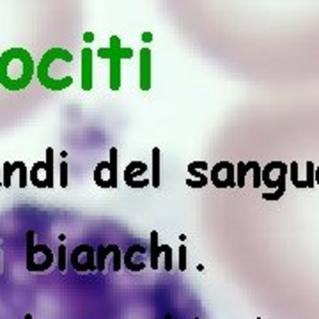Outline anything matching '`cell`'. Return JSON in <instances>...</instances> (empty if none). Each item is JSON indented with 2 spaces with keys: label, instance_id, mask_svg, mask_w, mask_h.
<instances>
[{
  "label": "cell",
  "instance_id": "cell-1",
  "mask_svg": "<svg viewBox=\"0 0 319 319\" xmlns=\"http://www.w3.org/2000/svg\"><path fill=\"white\" fill-rule=\"evenodd\" d=\"M36 75L34 59L25 48H9L0 55V85L8 91H23Z\"/></svg>",
  "mask_w": 319,
  "mask_h": 319
},
{
  "label": "cell",
  "instance_id": "cell-2",
  "mask_svg": "<svg viewBox=\"0 0 319 319\" xmlns=\"http://www.w3.org/2000/svg\"><path fill=\"white\" fill-rule=\"evenodd\" d=\"M73 64V53L66 48H50L43 53L41 61L36 66V76L39 84L48 91H64L73 85V75L66 73L64 66Z\"/></svg>",
  "mask_w": 319,
  "mask_h": 319
},
{
  "label": "cell",
  "instance_id": "cell-3",
  "mask_svg": "<svg viewBox=\"0 0 319 319\" xmlns=\"http://www.w3.org/2000/svg\"><path fill=\"white\" fill-rule=\"evenodd\" d=\"M27 270L32 273H43L48 271L53 264V252L50 250L48 245H36L34 238L36 232L29 231L27 232Z\"/></svg>",
  "mask_w": 319,
  "mask_h": 319
},
{
  "label": "cell",
  "instance_id": "cell-4",
  "mask_svg": "<svg viewBox=\"0 0 319 319\" xmlns=\"http://www.w3.org/2000/svg\"><path fill=\"white\" fill-rule=\"evenodd\" d=\"M69 264L78 273L96 271V248H92L91 245H78L69 254Z\"/></svg>",
  "mask_w": 319,
  "mask_h": 319
},
{
  "label": "cell",
  "instance_id": "cell-5",
  "mask_svg": "<svg viewBox=\"0 0 319 319\" xmlns=\"http://www.w3.org/2000/svg\"><path fill=\"white\" fill-rule=\"evenodd\" d=\"M209 181L213 183L215 188H220V190L222 188H236V165H232L227 160L218 162L217 165H213Z\"/></svg>",
  "mask_w": 319,
  "mask_h": 319
},
{
  "label": "cell",
  "instance_id": "cell-6",
  "mask_svg": "<svg viewBox=\"0 0 319 319\" xmlns=\"http://www.w3.org/2000/svg\"><path fill=\"white\" fill-rule=\"evenodd\" d=\"M287 165L284 162H270L261 171V183L268 186L270 190H277L280 186H285V176H287Z\"/></svg>",
  "mask_w": 319,
  "mask_h": 319
},
{
  "label": "cell",
  "instance_id": "cell-7",
  "mask_svg": "<svg viewBox=\"0 0 319 319\" xmlns=\"http://www.w3.org/2000/svg\"><path fill=\"white\" fill-rule=\"evenodd\" d=\"M106 259H112V268L119 271L122 268V254L117 245H99L96 248V271H105Z\"/></svg>",
  "mask_w": 319,
  "mask_h": 319
},
{
  "label": "cell",
  "instance_id": "cell-8",
  "mask_svg": "<svg viewBox=\"0 0 319 319\" xmlns=\"http://www.w3.org/2000/svg\"><path fill=\"white\" fill-rule=\"evenodd\" d=\"M149 255V250L140 243H135L128 247V250L122 255V262L129 271H142L145 268V257Z\"/></svg>",
  "mask_w": 319,
  "mask_h": 319
},
{
  "label": "cell",
  "instance_id": "cell-9",
  "mask_svg": "<svg viewBox=\"0 0 319 319\" xmlns=\"http://www.w3.org/2000/svg\"><path fill=\"white\" fill-rule=\"evenodd\" d=\"M147 169L149 167L144 164V162H138V160L129 162L124 169L126 186H129V188H144V186H147L149 183H151V179H138L147 172Z\"/></svg>",
  "mask_w": 319,
  "mask_h": 319
},
{
  "label": "cell",
  "instance_id": "cell-10",
  "mask_svg": "<svg viewBox=\"0 0 319 319\" xmlns=\"http://www.w3.org/2000/svg\"><path fill=\"white\" fill-rule=\"evenodd\" d=\"M94 183L99 188H117V167L110 162H99L94 169Z\"/></svg>",
  "mask_w": 319,
  "mask_h": 319
},
{
  "label": "cell",
  "instance_id": "cell-11",
  "mask_svg": "<svg viewBox=\"0 0 319 319\" xmlns=\"http://www.w3.org/2000/svg\"><path fill=\"white\" fill-rule=\"evenodd\" d=\"M92 59H94V52L91 48L82 50L80 55V75H82V91H92Z\"/></svg>",
  "mask_w": 319,
  "mask_h": 319
},
{
  "label": "cell",
  "instance_id": "cell-12",
  "mask_svg": "<svg viewBox=\"0 0 319 319\" xmlns=\"http://www.w3.org/2000/svg\"><path fill=\"white\" fill-rule=\"evenodd\" d=\"M151 64H152L151 50L142 48L140 50V82H138L140 91H151Z\"/></svg>",
  "mask_w": 319,
  "mask_h": 319
},
{
  "label": "cell",
  "instance_id": "cell-13",
  "mask_svg": "<svg viewBox=\"0 0 319 319\" xmlns=\"http://www.w3.org/2000/svg\"><path fill=\"white\" fill-rule=\"evenodd\" d=\"M99 59H106L108 55H114V57L122 59H131L133 57V50L131 48H122L121 46V39L117 36H112L110 38V46H106V48H99L98 53H96Z\"/></svg>",
  "mask_w": 319,
  "mask_h": 319
},
{
  "label": "cell",
  "instance_id": "cell-14",
  "mask_svg": "<svg viewBox=\"0 0 319 319\" xmlns=\"http://www.w3.org/2000/svg\"><path fill=\"white\" fill-rule=\"evenodd\" d=\"M29 179L36 188H48V172H46L45 162H36L29 171Z\"/></svg>",
  "mask_w": 319,
  "mask_h": 319
},
{
  "label": "cell",
  "instance_id": "cell-15",
  "mask_svg": "<svg viewBox=\"0 0 319 319\" xmlns=\"http://www.w3.org/2000/svg\"><path fill=\"white\" fill-rule=\"evenodd\" d=\"M158 231H151V234H149V264L152 270H158L160 255L164 254L162 245H158Z\"/></svg>",
  "mask_w": 319,
  "mask_h": 319
},
{
  "label": "cell",
  "instance_id": "cell-16",
  "mask_svg": "<svg viewBox=\"0 0 319 319\" xmlns=\"http://www.w3.org/2000/svg\"><path fill=\"white\" fill-rule=\"evenodd\" d=\"M106 61L110 62V91H119L121 89V59L108 55Z\"/></svg>",
  "mask_w": 319,
  "mask_h": 319
},
{
  "label": "cell",
  "instance_id": "cell-17",
  "mask_svg": "<svg viewBox=\"0 0 319 319\" xmlns=\"http://www.w3.org/2000/svg\"><path fill=\"white\" fill-rule=\"evenodd\" d=\"M255 164H257V162H248V164H245V162H239V164L236 165V186L243 188V186H245V178H247L248 172H252V169L255 167Z\"/></svg>",
  "mask_w": 319,
  "mask_h": 319
},
{
  "label": "cell",
  "instance_id": "cell-18",
  "mask_svg": "<svg viewBox=\"0 0 319 319\" xmlns=\"http://www.w3.org/2000/svg\"><path fill=\"white\" fill-rule=\"evenodd\" d=\"M160 154H162L160 147H154L151 151V156H152V179H151V185L154 186V188H158V186H160Z\"/></svg>",
  "mask_w": 319,
  "mask_h": 319
},
{
  "label": "cell",
  "instance_id": "cell-19",
  "mask_svg": "<svg viewBox=\"0 0 319 319\" xmlns=\"http://www.w3.org/2000/svg\"><path fill=\"white\" fill-rule=\"evenodd\" d=\"M15 171L20 176V188H27V183H29V167H27L23 162H15L13 164Z\"/></svg>",
  "mask_w": 319,
  "mask_h": 319
},
{
  "label": "cell",
  "instance_id": "cell-20",
  "mask_svg": "<svg viewBox=\"0 0 319 319\" xmlns=\"http://www.w3.org/2000/svg\"><path fill=\"white\" fill-rule=\"evenodd\" d=\"M15 167H13L11 162H4V165H2V186L4 188H9L11 186V179H13V174H15Z\"/></svg>",
  "mask_w": 319,
  "mask_h": 319
},
{
  "label": "cell",
  "instance_id": "cell-21",
  "mask_svg": "<svg viewBox=\"0 0 319 319\" xmlns=\"http://www.w3.org/2000/svg\"><path fill=\"white\" fill-rule=\"evenodd\" d=\"M289 172H291V181L294 185V188H307L305 181H300V171H298V162H292L289 165Z\"/></svg>",
  "mask_w": 319,
  "mask_h": 319
},
{
  "label": "cell",
  "instance_id": "cell-22",
  "mask_svg": "<svg viewBox=\"0 0 319 319\" xmlns=\"http://www.w3.org/2000/svg\"><path fill=\"white\" fill-rule=\"evenodd\" d=\"M57 268L61 273H64L66 268H68V252H66V247L61 245L57 248Z\"/></svg>",
  "mask_w": 319,
  "mask_h": 319
},
{
  "label": "cell",
  "instance_id": "cell-23",
  "mask_svg": "<svg viewBox=\"0 0 319 319\" xmlns=\"http://www.w3.org/2000/svg\"><path fill=\"white\" fill-rule=\"evenodd\" d=\"M59 185L62 186V188H66V186L69 185V179H68V164L66 162H62L61 165H59Z\"/></svg>",
  "mask_w": 319,
  "mask_h": 319
},
{
  "label": "cell",
  "instance_id": "cell-24",
  "mask_svg": "<svg viewBox=\"0 0 319 319\" xmlns=\"http://www.w3.org/2000/svg\"><path fill=\"white\" fill-rule=\"evenodd\" d=\"M314 174H315V165L312 164V162H307V179H305L307 188H314V185H315Z\"/></svg>",
  "mask_w": 319,
  "mask_h": 319
},
{
  "label": "cell",
  "instance_id": "cell-25",
  "mask_svg": "<svg viewBox=\"0 0 319 319\" xmlns=\"http://www.w3.org/2000/svg\"><path fill=\"white\" fill-rule=\"evenodd\" d=\"M285 194V186H280V188H277L275 192H268V194H262V199L264 201H280L282 195Z\"/></svg>",
  "mask_w": 319,
  "mask_h": 319
},
{
  "label": "cell",
  "instance_id": "cell-26",
  "mask_svg": "<svg viewBox=\"0 0 319 319\" xmlns=\"http://www.w3.org/2000/svg\"><path fill=\"white\" fill-rule=\"evenodd\" d=\"M162 250H164V257H165V270L171 271L172 270V248H171V245H162Z\"/></svg>",
  "mask_w": 319,
  "mask_h": 319
},
{
  "label": "cell",
  "instance_id": "cell-27",
  "mask_svg": "<svg viewBox=\"0 0 319 319\" xmlns=\"http://www.w3.org/2000/svg\"><path fill=\"white\" fill-rule=\"evenodd\" d=\"M188 174H190V176H194V179H197V181H202V183H209V179L206 178V174H204V172L197 171V169L190 167V165H188Z\"/></svg>",
  "mask_w": 319,
  "mask_h": 319
},
{
  "label": "cell",
  "instance_id": "cell-28",
  "mask_svg": "<svg viewBox=\"0 0 319 319\" xmlns=\"http://www.w3.org/2000/svg\"><path fill=\"white\" fill-rule=\"evenodd\" d=\"M261 171H262V169H261V165H259V164H255V167L252 169V174H254V188H259V186L262 185V183H261Z\"/></svg>",
  "mask_w": 319,
  "mask_h": 319
},
{
  "label": "cell",
  "instance_id": "cell-29",
  "mask_svg": "<svg viewBox=\"0 0 319 319\" xmlns=\"http://www.w3.org/2000/svg\"><path fill=\"white\" fill-rule=\"evenodd\" d=\"M179 270L181 271L186 270V247L185 245L179 247Z\"/></svg>",
  "mask_w": 319,
  "mask_h": 319
},
{
  "label": "cell",
  "instance_id": "cell-30",
  "mask_svg": "<svg viewBox=\"0 0 319 319\" xmlns=\"http://www.w3.org/2000/svg\"><path fill=\"white\" fill-rule=\"evenodd\" d=\"M206 185H208V183L197 181V179H186V186H188V188H204Z\"/></svg>",
  "mask_w": 319,
  "mask_h": 319
},
{
  "label": "cell",
  "instance_id": "cell-31",
  "mask_svg": "<svg viewBox=\"0 0 319 319\" xmlns=\"http://www.w3.org/2000/svg\"><path fill=\"white\" fill-rule=\"evenodd\" d=\"M190 167H194V169H197V171H201V172H206L209 169V165L206 164V162H192V164H188Z\"/></svg>",
  "mask_w": 319,
  "mask_h": 319
},
{
  "label": "cell",
  "instance_id": "cell-32",
  "mask_svg": "<svg viewBox=\"0 0 319 319\" xmlns=\"http://www.w3.org/2000/svg\"><path fill=\"white\" fill-rule=\"evenodd\" d=\"M84 41L85 43H92V41H94V32H85V34H84Z\"/></svg>",
  "mask_w": 319,
  "mask_h": 319
},
{
  "label": "cell",
  "instance_id": "cell-33",
  "mask_svg": "<svg viewBox=\"0 0 319 319\" xmlns=\"http://www.w3.org/2000/svg\"><path fill=\"white\" fill-rule=\"evenodd\" d=\"M142 41H144V43H151L152 41V34H151V32H142Z\"/></svg>",
  "mask_w": 319,
  "mask_h": 319
},
{
  "label": "cell",
  "instance_id": "cell-34",
  "mask_svg": "<svg viewBox=\"0 0 319 319\" xmlns=\"http://www.w3.org/2000/svg\"><path fill=\"white\" fill-rule=\"evenodd\" d=\"M314 181L319 185V167H315V174H314Z\"/></svg>",
  "mask_w": 319,
  "mask_h": 319
},
{
  "label": "cell",
  "instance_id": "cell-35",
  "mask_svg": "<svg viewBox=\"0 0 319 319\" xmlns=\"http://www.w3.org/2000/svg\"><path fill=\"white\" fill-rule=\"evenodd\" d=\"M0 188H2V167H0Z\"/></svg>",
  "mask_w": 319,
  "mask_h": 319
},
{
  "label": "cell",
  "instance_id": "cell-36",
  "mask_svg": "<svg viewBox=\"0 0 319 319\" xmlns=\"http://www.w3.org/2000/svg\"><path fill=\"white\" fill-rule=\"evenodd\" d=\"M23 319H32V314H25V317Z\"/></svg>",
  "mask_w": 319,
  "mask_h": 319
},
{
  "label": "cell",
  "instance_id": "cell-37",
  "mask_svg": "<svg viewBox=\"0 0 319 319\" xmlns=\"http://www.w3.org/2000/svg\"><path fill=\"white\" fill-rule=\"evenodd\" d=\"M0 268H2V252H0Z\"/></svg>",
  "mask_w": 319,
  "mask_h": 319
},
{
  "label": "cell",
  "instance_id": "cell-38",
  "mask_svg": "<svg viewBox=\"0 0 319 319\" xmlns=\"http://www.w3.org/2000/svg\"><path fill=\"white\" fill-rule=\"evenodd\" d=\"M165 319H172V315H171V314H167V315H165Z\"/></svg>",
  "mask_w": 319,
  "mask_h": 319
}]
</instances>
